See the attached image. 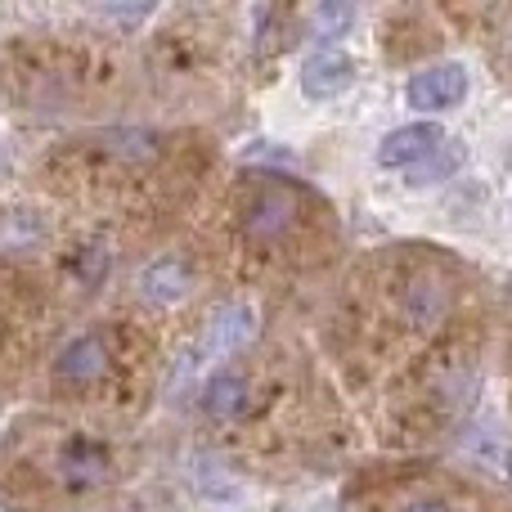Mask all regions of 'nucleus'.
Instances as JSON below:
<instances>
[{
	"label": "nucleus",
	"mask_w": 512,
	"mask_h": 512,
	"mask_svg": "<svg viewBox=\"0 0 512 512\" xmlns=\"http://www.w3.org/2000/svg\"><path fill=\"white\" fill-rule=\"evenodd\" d=\"M297 216H301V194L292 185H265L261 194L248 203V234L256 243H279L283 234L297 225Z\"/></svg>",
	"instance_id": "f257e3e1"
},
{
	"label": "nucleus",
	"mask_w": 512,
	"mask_h": 512,
	"mask_svg": "<svg viewBox=\"0 0 512 512\" xmlns=\"http://www.w3.org/2000/svg\"><path fill=\"white\" fill-rule=\"evenodd\" d=\"M409 108L418 113H445V108H459L468 99V68L463 63H436V68L418 72L405 90Z\"/></svg>",
	"instance_id": "f03ea898"
},
{
	"label": "nucleus",
	"mask_w": 512,
	"mask_h": 512,
	"mask_svg": "<svg viewBox=\"0 0 512 512\" xmlns=\"http://www.w3.org/2000/svg\"><path fill=\"white\" fill-rule=\"evenodd\" d=\"M351 81H355V63L342 50H315L301 63V90L310 99H337L342 90H351Z\"/></svg>",
	"instance_id": "7ed1b4c3"
},
{
	"label": "nucleus",
	"mask_w": 512,
	"mask_h": 512,
	"mask_svg": "<svg viewBox=\"0 0 512 512\" xmlns=\"http://www.w3.org/2000/svg\"><path fill=\"white\" fill-rule=\"evenodd\" d=\"M445 144V135H441V126H427V122H418V126H400V131H391L387 140H382V149H378V167H414V162H423L432 149H441Z\"/></svg>",
	"instance_id": "20e7f679"
},
{
	"label": "nucleus",
	"mask_w": 512,
	"mask_h": 512,
	"mask_svg": "<svg viewBox=\"0 0 512 512\" xmlns=\"http://www.w3.org/2000/svg\"><path fill=\"white\" fill-rule=\"evenodd\" d=\"M104 369H108L104 337H77V342L63 346L59 364H54V378H59L63 387H90Z\"/></svg>",
	"instance_id": "39448f33"
},
{
	"label": "nucleus",
	"mask_w": 512,
	"mask_h": 512,
	"mask_svg": "<svg viewBox=\"0 0 512 512\" xmlns=\"http://www.w3.org/2000/svg\"><path fill=\"white\" fill-rule=\"evenodd\" d=\"M445 310H450V292H445V283L436 279V274H418L405 292V315L414 319L418 328H436L445 319Z\"/></svg>",
	"instance_id": "423d86ee"
},
{
	"label": "nucleus",
	"mask_w": 512,
	"mask_h": 512,
	"mask_svg": "<svg viewBox=\"0 0 512 512\" xmlns=\"http://www.w3.org/2000/svg\"><path fill=\"white\" fill-rule=\"evenodd\" d=\"M243 405H248V382H243L239 373H216V378L207 382L203 409H207L212 418H234Z\"/></svg>",
	"instance_id": "0eeeda50"
},
{
	"label": "nucleus",
	"mask_w": 512,
	"mask_h": 512,
	"mask_svg": "<svg viewBox=\"0 0 512 512\" xmlns=\"http://www.w3.org/2000/svg\"><path fill=\"white\" fill-rule=\"evenodd\" d=\"M140 288H144V297L149 301H180L185 297V288H189V274H185V265L167 256V261H153L149 270H144Z\"/></svg>",
	"instance_id": "6e6552de"
},
{
	"label": "nucleus",
	"mask_w": 512,
	"mask_h": 512,
	"mask_svg": "<svg viewBox=\"0 0 512 512\" xmlns=\"http://www.w3.org/2000/svg\"><path fill=\"white\" fill-rule=\"evenodd\" d=\"M459 162H463V153L450 149V144H441V149H432L423 162H414L405 176H409V185H436V180H445L454 167H459Z\"/></svg>",
	"instance_id": "1a4fd4ad"
},
{
	"label": "nucleus",
	"mask_w": 512,
	"mask_h": 512,
	"mask_svg": "<svg viewBox=\"0 0 512 512\" xmlns=\"http://www.w3.org/2000/svg\"><path fill=\"white\" fill-rule=\"evenodd\" d=\"M248 319H252V310H225V315L221 319H216V324H212V351H234V346H239L243 342V337H248Z\"/></svg>",
	"instance_id": "9d476101"
},
{
	"label": "nucleus",
	"mask_w": 512,
	"mask_h": 512,
	"mask_svg": "<svg viewBox=\"0 0 512 512\" xmlns=\"http://www.w3.org/2000/svg\"><path fill=\"white\" fill-rule=\"evenodd\" d=\"M63 468H68L72 481H99L104 477V454H99L90 441H77L68 454H63Z\"/></svg>",
	"instance_id": "9b49d317"
},
{
	"label": "nucleus",
	"mask_w": 512,
	"mask_h": 512,
	"mask_svg": "<svg viewBox=\"0 0 512 512\" xmlns=\"http://www.w3.org/2000/svg\"><path fill=\"white\" fill-rule=\"evenodd\" d=\"M198 490H203V495L207 499H234V495H239V486H234V481L230 477H225V472L221 468H216V463H198Z\"/></svg>",
	"instance_id": "f8f14e48"
},
{
	"label": "nucleus",
	"mask_w": 512,
	"mask_h": 512,
	"mask_svg": "<svg viewBox=\"0 0 512 512\" xmlns=\"http://www.w3.org/2000/svg\"><path fill=\"white\" fill-rule=\"evenodd\" d=\"M405 512H450V508H445L441 499H418V504H409Z\"/></svg>",
	"instance_id": "ddd939ff"
},
{
	"label": "nucleus",
	"mask_w": 512,
	"mask_h": 512,
	"mask_svg": "<svg viewBox=\"0 0 512 512\" xmlns=\"http://www.w3.org/2000/svg\"><path fill=\"white\" fill-rule=\"evenodd\" d=\"M508 477H512V459H508Z\"/></svg>",
	"instance_id": "4468645a"
}]
</instances>
